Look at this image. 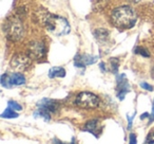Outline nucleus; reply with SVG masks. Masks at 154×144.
<instances>
[{"label":"nucleus","mask_w":154,"mask_h":144,"mask_svg":"<svg viewBox=\"0 0 154 144\" xmlns=\"http://www.w3.org/2000/svg\"><path fill=\"white\" fill-rule=\"evenodd\" d=\"M111 21L116 28L120 30L131 29L137 21V14L134 9L129 5L116 8L111 14Z\"/></svg>","instance_id":"nucleus-1"},{"label":"nucleus","mask_w":154,"mask_h":144,"mask_svg":"<svg viewBox=\"0 0 154 144\" xmlns=\"http://www.w3.org/2000/svg\"><path fill=\"white\" fill-rule=\"evenodd\" d=\"M3 32L9 40L19 41L23 37L24 28L19 16H11L3 24Z\"/></svg>","instance_id":"nucleus-2"},{"label":"nucleus","mask_w":154,"mask_h":144,"mask_svg":"<svg viewBox=\"0 0 154 144\" xmlns=\"http://www.w3.org/2000/svg\"><path fill=\"white\" fill-rule=\"evenodd\" d=\"M45 28L50 33L54 34L55 36H63L70 32V24H69L68 20L66 18L53 15V14H51V16L48 19Z\"/></svg>","instance_id":"nucleus-3"},{"label":"nucleus","mask_w":154,"mask_h":144,"mask_svg":"<svg viewBox=\"0 0 154 144\" xmlns=\"http://www.w3.org/2000/svg\"><path fill=\"white\" fill-rule=\"evenodd\" d=\"M100 100L96 94L89 91H82L75 99V104L82 109H94L97 108Z\"/></svg>","instance_id":"nucleus-4"},{"label":"nucleus","mask_w":154,"mask_h":144,"mask_svg":"<svg viewBox=\"0 0 154 144\" xmlns=\"http://www.w3.org/2000/svg\"><path fill=\"white\" fill-rule=\"evenodd\" d=\"M32 58L28 54L18 53L12 57L11 59V67L16 70L17 72H23L28 70L32 65Z\"/></svg>","instance_id":"nucleus-5"},{"label":"nucleus","mask_w":154,"mask_h":144,"mask_svg":"<svg viewBox=\"0 0 154 144\" xmlns=\"http://www.w3.org/2000/svg\"><path fill=\"white\" fill-rule=\"evenodd\" d=\"M47 53V48L43 41L41 40H33L28 46V55L32 59L39 60L43 58Z\"/></svg>","instance_id":"nucleus-6"},{"label":"nucleus","mask_w":154,"mask_h":144,"mask_svg":"<svg viewBox=\"0 0 154 144\" xmlns=\"http://www.w3.org/2000/svg\"><path fill=\"white\" fill-rule=\"evenodd\" d=\"M116 82H117V98L122 101L126 97L127 93L130 91V85L128 83V80L126 78L125 74H119L116 78Z\"/></svg>","instance_id":"nucleus-7"},{"label":"nucleus","mask_w":154,"mask_h":144,"mask_svg":"<svg viewBox=\"0 0 154 144\" xmlns=\"http://www.w3.org/2000/svg\"><path fill=\"white\" fill-rule=\"evenodd\" d=\"M37 107L38 109H42L48 111L49 114H56L59 109V103L55 100L51 99H42L38 102L37 104Z\"/></svg>","instance_id":"nucleus-8"},{"label":"nucleus","mask_w":154,"mask_h":144,"mask_svg":"<svg viewBox=\"0 0 154 144\" xmlns=\"http://www.w3.org/2000/svg\"><path fill=\"white\" fill-rule=\"evenodd\" d=\"M97 58L95 56H91L88 54H77L74 58V65L77 68H85L86 66L94 64Z\"/></svg>","instance_id":"nucleus-9"},{"label":"nucleus","mask_w":154,"mask_h":144,"mask_svg":"<svg viewBox=\"0 0 154 144\" xmlns=\"http://www.w3.org/2000/svg\"><path fill=\"white\" fill-rule=\"evenodd\" d=\"M50 16H51V14H50L47 10L43 9V8H39V9L35 10L34 14H33V20H34L36 24L45 27Z\"/></svg>","instance_id":"nucleus-10"},{"label":"nucleus","mask_w":154,"mask_h":144,"mask_svg":"<svg viewBox=\"0 0 154 144\" xmlns=\"http://www.w3.org/2000/svg\"><path fill=\"white\" fill-rule=\"evenodd\" d=\"M101 122L97 119H93V120H90L85 124V130L89 131L90 133L94 135L95 137H98L99 133H101Z\"/></svg>","instance_id":"nucleus-11"},{"label":"nucleus","mask_w":154,"mask_h":144,"mask_svg":"<svg viewBox=\"0 0 154 144\" xmlns=\"http://www.w3.org/2000/svg\"><path fill=\"white\" fill-rule=\"evenodd\" d=\"M10 84H11V88L13 86H20V85H23V84H26V78L20 73L10 74Z\"/></svg>","instance_id":"nucleus-12"},{"label":"nucleus","mask_w":154,"mask_h":144,"mask_svg":"<svg viewBox=\"0 0 154 144\" xmlns=\"http://www.w3.org/2000/svg\"><path fill=\"white\" fill-rule=\"evenodd\" d=\"M66 76V70L62 67H53L49 71V78H64Z\"/></svg>","instance_id":"nucleus-13"},{"label":"nucleus","mask_w":154,"mask_h":144,"mask_svg":"<svg viewBox=\"0 0 154 144\" xmlns=\"http://www.w3.org/2000/svg\"><path fill=\"white\" fill-rule=\"evenodd\" d=\"M110 0H92V8L95 12L103 11L109 5Z\"/></svg>","instance_id":"nucleus-14"},{"label":"nucleus","mask_w":154,"mask_h":144,"mask_svg":"<svg viewBox=\"0 0 154 144\" xmlns=\"http://www.w3.org/2000/svg\"><path fill=\"white\" fill-rule=\"evenodd\" d=\"M94 36L97 40L103 43V41H107L109 39V32L106 29H97L94 31Z\"/></svg>","instance_id":"nucleus-15"},{"label":"nucleus","mask_w":154,"mask_h":144,"mask_svg":"<svg viewBox=\"0 0 154 144\" xmlns=\"http://www.w3.org/2000/svg\"><path fill=\"white\" fill-rule=\"evenodd\" d=\"M1 117L5 119H14V118H17L18 117V114L15 111V110H13L12 108L8 107L7 109L3 111V114H1Z\"/></svg>","instance_id":"nucleus-16"},{"label":"nucleus","mask_w":154,"mask_h":144,"mask_svg":"<svg viewBox=\"0 0 154 144\" xmlns=\"http://www.w3.org/2000/svg\"><path fill=\"white\" fill-rule=\"evenodd\" d=\"M110 67H111V71L113 73H117L118 67H119V60H118V58H111L110 59Z\"/></svg>","instance_id":"nucleus-17"},{"label":"nucleus","mask_w":154,"mask_h":144,"mask_svg":"<svg viewBox=\"0 0 154 144\" xmlns=\"http://www.w3.org/2000/svg\"><path fill=\"white\" fill-rule=\"evenodd\" d=\"M134 53L139 54V55L143 56V57H149L150 56V53L148 52V50L143 47H136L134 49Z\"/></svg>","instance_id":"nucleus-18"},{"label":"nucleus","mask_w":154,"mask_h":144,"mask_svg":"<svg viewBox=\"0 0 154 144\" xmlns=\"http://www.w3.org/2000/svg\"><path fill=\"white\" fill-rule=\"evenodd\" d=\"M1 85L5 88H11V84H10V75L8 73L3 74L1 76Z\"/></svg>","instance_id":"nucleus-19"},{"label":"nucleus","mask_w":154,"mask_h":144,"mask_svg":"<svg viewBox=\"0 0 154 144\" xmlns=\"http://www.w3.org/2000/svg\"><path fill=\"white\" fill-rule=\"evenodd\" d=\"M9 107L12 108L13 110H15V111H20V110H22V106L20 105V104H18L17 102H14V101H9Z\"/></svg>","instance_id":"nucleus-20"},{"label":"nucleus","mask_w":154,"mask_h":144,"mask_svg":"<svg viewBox=\"0 0 154 144\" xmlns=\"http://www.w3.org/2000/svg\"><path fill=\"white\" fill-rule=\"evenodd\" d=\"M145 144H154V131H150L146 138Z\"/></svg>","instance_id":"nucleus-21"},{"label":"nucleus","mask_w":154,"mask_h":144,"mask_svg":"<svg viewBox=\"0 0 154 144\" xmlns=\"http://www.w3.org/2000/svg\"><path fill=\"white\" fill-rule=\"evenodd\" d=\"M140 87H141V88H143V89H146V90H148V91L153 90V87H152L151 85L148 84V83H146V82L140 83Z\"/></svg>","instance_id":"nucleus-22"},{"label":"nucleus","mask_w":154,"mask_h":144,"mask_svg":"<svg viewBox=\"0 0 154 144\" xmlns=\"http://www.w3.org/2000/svg\"><path fill=\"white\" fill-rule=\"evenodd\" d=\"M129 144H137V138L134 133H130V138H129Z\"/></svg>","instance_id":"nucleus-23"},{"label":"nucleus","mask_w":154,"mask_h":144,"mask_svg":"<svg viewBox=\"0 0 154 144\" xmlns=\"http://www.w3.org/2000/svg\"><path fill=\"white\" fill-rule=\"evenodd\" d=\"M53 144H66V143H63V142H61L60 140H58V139H54L53 140ZM69 144H76V142H75V140L73 139V141L71 142V143H69Z\"/></svg>","instance_id":"nucleus-24"},{"label":"nucleus","mask_w":154,"mask_h":144,"mask_svg":"<svg viewBox=\"0 0 154 144\" xmlns=\"http://www.w3.org/2000/svg\"><path fill=\"white\" fill-rule=\"evenodd\" d=\"M154 120V100L153 103H152V112H151V117H150V122Z\"/></svg>","instance_id":"nucleus-25"},{"label":"nucleus","mask_w":154,"mask_h":144,"mask_svg":"<svg viewBox=\"0 0 154 144\" xmlns=\"http://www.w3.org/2000/svg\"><path fill=\"white\" fill-rule=\"evenodd\" d=\"M127 118H128V120H129V126H128V128L130 129L131 127H132V117H127Z\"/></svg>","instance_id":"nucleus-26"},{"label":"nucleus","mask_w":154,"mask_h":144,"mask_svg":"<svg viewBox=\"0 0 154 144\" xmlns=\"http://www.w3.org/2000/svg\"><path fill=\"white\" fill-rule=\"evenodd\" d=\"M148 116H149V114H141V117H140V119H141V120H143V119H146V118H148Z\"/></svg>","instance_id":"nucleus-27"},{"label":"nucleus","mask_w":154,"mask_h":144,"mask_svg":"<svg viewBox=\"0 0 154 144\" xmlns=\"http://www.w3.org/2000/svg\"><path fill=\"white\" fill-rule=\"evenodd\" d=\"M100 69H103V71H106V69H105V64H103V62H101V64H100Z\"/></svg>","instance_id":"nucleus-28"},{"label":"nucleus","mask_w":154,"mask_h":144,"mask_svg":"<svg viewBox=\"0 0 154 144\" xmlns=\"http://www.w3.org/2000/svg\"><path fill=\"white\" fill-rule=\"evenodd\" d=\"M128 1H130V2H133V3H137V2H139L140 0H128Z\"/></svg>","instance_id":"nucleus-29"},{"label":"nucleus","mask_w":154,"mask_h":144,"mask_svg":"<svg viewBox=\"0 0 154 144\" xmlns=\"http://www.w3.org/2000/svg\"><path fill=\"white\" fill-rule=\"evenodd\" d=\"M153 73H154V69H153Z\"/></svg>","instance_id":"nucleus-30"}]
</instances>
